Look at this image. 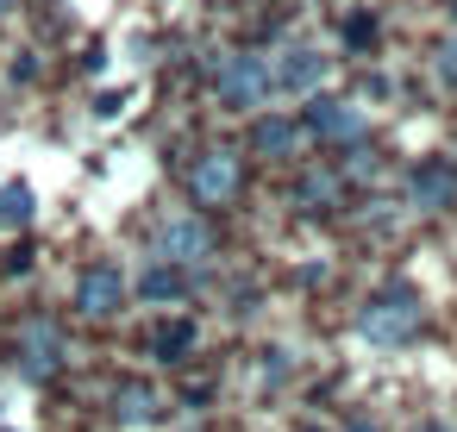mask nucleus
<instances>
[{"label":"nucleus","instance_id":"obj_1","mask_svg":"<svg viewBox=\"0 0 457 432\" xmlns=\"http://www.w3.org/2000/svg\"><path fill=\"white\" fill-rule=\"evenodd\" d=\"M420 332V295L413 288H382L363 313H357V338H370V345H401V338H413Z\"/></svg>","mask_w":457,"mask_h":432},{"label":"nucleus","instance_id":"obj_2","mask_svg":"<svg viewBox=\"0 0 457 432\" xmlns=\"http://www.w3.org/2000/svg\"><path fill=\"white\" fill-rule=\"evenodd\" d=\"M213 95H220V107H263L276 95L270 63L263 57H220L213 63Z\"/></svg>","mask_w":457,"mask_h":432},{"label":"nucleus","instance_id":"obj_3","mask_svg":"<svg viewBox=\"0 0 457 432\" xmlns=\"http://www.w3.org/2000/svg\"><path fill=\"white\" fill-rule=\"evenodd\" d=\"M57 363H63V332L51 320H32L20 332V376L26 382H45V376H57Z\"/></svg>","mask_w":457,"mask_h":432},{"label":"nucleus","instance_id":"obj_4","mask_svg":"<svg viewBox=\"0 0 457 432\" xmlns=\"http://www.w3.org/2000/svg\"><path fill=\"white\" fill-rule=\"evenodd\" d=\"M320 76H326V57H320L313 45H288V51L270 63V88H282V95H313Z\"/></svg>","mask_w":457,"mask_h":432},{"label":"nucleus","instance_id":"obj_5","mask_svg":"<svg viewBox=\"0 0 457 432\" xmlns=\"http://www.w3.org/2000/svg\"><path fill=\"white\" fill-rule=\"evenodd\" d=\"M120 301H126V276H120L113 263H95V270L76 282V307H82L88 320H113Z\"/></svg>","mask_w":457,"mask_h":432},{"label":"nucleus","instance_id":"obj_6","mask_svg":"<svg viewBox=\"0 0 457 432\" xmlns=\"http://www.w3.org/2000/svg\"><path fill=\"white\" fill-rule=\"evenodd\" d=\"M307 132H313V138H332V145H351V138H363V113H357L351 101L313 95V107H307Z\"/></svg>","mask_w":457,"mask_h":432},{"label":"nucleus","instance_id":"obj_7","mask_svg":"<svg viewBox=\"0 0 457 432\" xmlns=\"http://www.w3.org/2000/svg\"><path fill=\"white\" fill-rule=\"evenodd\" d=\"M213 251V232L201 226V220H163L157 226V257H170V263H201Z\"/></svg>","mask_w":457,"mask_h":432},{"label":"nucleus","instance_id":"obj_8","mask_svg":"<svg viewBox=\"0 0 457 432\" xmlns=\"http://www.w3.org/2000/svg\"><path fill=\"white\" fill-rule=\"evenodd\" d=\"M407 195H413V207H426V213H438V207H451V201H457V170H451L445 157H426V163L413 170V182H407Z\"/></svg>","mask_w":457,"mask_h":432},{"label":"nucleus","instance_id":"obj_9","mask_svg":"<svg viewBox=\"0 0 457 432\" xmlns=\"http://www.w3.org/2000/svg\"><path fill=\"white\" fill-rule=\"evenodd\" d=\"M195 195H201L207 207L232 201V195H238V157H232V151H207V157L195 163Z\"/></svg>","mask_w":457,"mask_h":432},{"label":"nucleus","instance_id":"obj_10","mask_svg":"<svg viewBox=\"0 0 457 432\" xmlns=\"http://www.w3.org/2000/svg\"><path fill=\"white\" fill-rule=\"evenodd\" d=\"M295 145H301V126H288V120H257L251 126V151L257 157H295Z\"/></svg>","mask_w":457,"mask_h":432},{"label":"nucleus","instance_id":"obj_11","mask_svg":"<svg viewBox=\"0 0 457 432\" xmlns=\"http://www.w3.org/2000/svg\"><path fill=\"white\" fill-rule=\"evenodd\" d=\"M20 226H32V188L7 182L0 188V232H20Z\"/></svg>","mask_w":457,"mask_h":432},{"label":"nucleus","instance_id":"obj_12","mask_svg":"<svg viewBox=\"0 0 457 432\" xmlns=\"http://www.w3.org/2000/svg\"><path fill=\"white\" fill-rule=\"evenodd\" d=\"M151 413H157V395H151V388H138V382H132V388H120V395H113V420L145 426Z\"/></svg>","mask_w":457,"mask_h":432},{"label":"nucleus","instance_id":"obj_13","mask_svg":"<svg viewBox=\"0 0 457 432\" xmlns=\"http://www.w3.org/2000/svg\"><path fill=\"white\" fill-rule=\"evenodd\" d=\"M295 201H301L307 213H320V207H332V201H338V176H326V170H313V176H301V188H295Z\"/></svg>","mask_w":457,"mask_h":432},{"label":"nucleus","instance_id":"obj_14","mask_svg":"<svg viewBox=\"0 0 457 432\" xmlns=\"http://www.w3.org/2000/svg\"><path fill=\"white\" fill-rule=\"evenodd\" d=\"M188 345H195V326H188V320H176V326H163V332H157V357H163V363H170V357H182Z\"/></svg>","mask_w":457,"mask_h":432},{"label":"nucleus","instance_id":"obj_15","mask_svg":"<svg viewBox=\"0 0 457 432\" xmlns=\"http://www.w3.org/2000/svg\"><path fill=\"white\" fill-rule=\"evenodd\" d=\"M145 295H151V301H182V276H176V270H163V263H157V270H151V276H145Z\"/></svg>","mask_w":457,"mask_h":432},{"label":"nucleus","instance_id":"obj_16","mask_svg":"<svg viewBox=\"0 0 457 432\" xmlns=\"http://www.w3.org/2000/svg\"><path fill=\"white\" fill-rule=\"evenodd\" d=\"M438 76L457 88V38H445V51H438Z\"/></svg>","mask_w":457,"mask_h":432},{"label":"nucleus","instance_id":"obj_17","mask_svg":"<svg viewBox=\"0 0 457 432\" xmlns=\"http://www.w3.org/2000/svg\"><path fill=\"white\" fill-rule=\"evenodd\" d=\"M420 432H451V426H438V420H426V426H420Z\"/></svg>","mask_w":457,"mask_h":432},{"label":"nucleus","instance_id":"obj_18","mask_svg":"<svg viewBox=\"0 0 457 432\" xmlns=\"http://www.w3.org/2000/svg\"><path fill=\"white\" fill-rule=\"evenodd\" d=\"M0 13H13V0H0Z\"/></svg>","mask_w":457,"mask_h":432},{"label":"nucleus","instance_id":"obj_19","mask_svg":"<svg viewBox=\"0 0 457 432\" xmlns=\"http://www.w3.org/2000/svg\"><path fill=\"white\" fill-rule=\"evenodd\" d=\"M351 432H376V426H351Z\"/></svg>","mask_w":457,"mask_h":432}]
</instances>
